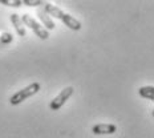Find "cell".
Segmentation results:
<instances>
[{"mask_svg":"<svg viewBox=\"0 0 154 138\" xmlns=\"http://www.w3.org/2000/svg\"><path fill=\"white\" fill-rule=\"evenodd\" d=\"M138 94L143 98H147V100H154V88L153 86H142L140 88Z\"/></svg>","mask_w":154,"mask_h":138,"instance_id":"ba28073f","label":"cell"},{"mask_svg":"<svg viewBox=\"0 0 154 138\" xmlns=\"http://www.w3.org/2000/svg\"><path fill=\"white\" fill-rule=\"evenodd\" d=\"M43 9L47 12V14H49L51 16H54V17L60 19V20H61L68 28H70V29H73V31H80L81 29V23H80L79 20H76V19L72 17L70 15L63 12L60 8L54 7V5L51 4V3L43 2Z\"/></svg>","mask_w":154,"mask_h":138,"instance_id":"6da1fadb","label":"cell"},{"mask_svg":"<svg viewBox=\"0 0 154 138\" xmlns=\"http://www.w3.org/2000/svg\"><path fill=\"white\" fill-rule=\"evenodd\" d=\"M73 92H75V89H73L72 86H66L65 89H63V90L59 93V96H56V97L52 100V102H51V105H49L51 109L54 112L59 110V109L68 101V98L73 94Z\"/></svg>","mask_w":154,"mask_h":138,"instance_id":"277c9868","label":"cell"},{"mask_svg":"<svg viewBox=\"0 0 154 138\" xmlns=\"http://www.w3.org/2000/svg\"><path fill=\"white\" fill-rule=\"evenodd\" d=\"M2 4H5V5H9V7H20L23 4V2H15V0H0Z\"/></svg>","mask_w":154,"mask_h":138,"instance_id":"9c48e42d","label":"cell"},{"mask_svg":"<svg viewBox=\"0 0 154 138\" xmlns=\"http://www.w3.org/2000/svg\"><path fill=\"white\" fill-rule=\"evenodd\" d=\"M38 90H40V84H38V82H33V84L28 85L27 88L21 89V90H19V92H16L15 94L9 98V104H11V105L21 104V102L25 101L27 98H29L33 94H36Z\"/></svg>","mask_w":154,"mask_h":138,"instance_id":"7a4b0ae2","label":"cell"},{"mask_svg":"<svg viewBox=\"0 0 154 138\" xmlns=\"http://www.w3.org/2000/svg\"><path fill=\"white\" fill-rule=\"evenodd\" d=\"M23 4L36 7V5H43V2H40V0H23Z\"/></svg>","mask_w":154,"mask_h":138,"instance_id":"30bf717a","label":"cell"},{"mask_svg":"<svg viewBox=\"0 0 154 138\" xmlns=\"http://www.w3.org/2000/svg\"><path fill=\"white\" fill-rule=\"evenodd\" d=\"M117 130V126L113 124H98L94 125L92 129V133L96 136H104V134H113Z\"/></svg>","mask_w":154,"mask_h":138,"instance_id":"5b68a950","label":"cell"},{"mask_svg":"<svg viewBox=\"0 0 154 138\" xmlns=\"http://www.w3.org/2000/svg\"><path fill=\"white\" fill-rule=\"evenodd\" d=\"M37 16L40 17V20H41V23L44 24V27H47L48 29H54V27H56V25H54L53 20L51 19V16L48 15L43 8L37 9Z\"/></svg>","mask_w":154,"mask_h":138,"instance_id":"8992f818","label":"cell"},{"mask_svg":"<svg viewBox=\"0 0 154 138\" xmlns=\"http://www.w3.org/2000/svg\"><path fill=\"white\" fill-rule=\"evenodd\" d=\"M11 21L14 24L16 32H17L19 36H25V29L23 27V21H21V17L17 14H12L11 15Z\"/></svg>","mask_w":154,"mask_h":138,"instance_id":"52a82bcc","label":"cell"},{"mask_svg":"<svg viewBox=\"0 0 154 138\" xmlns=\"http://www.w3.org/2000/svg\"><path fill=\"white\" fill-rule=\"evenodd\" d=\"M21 21H23V23H24L25 25H27V27H29L33 31L38 37L41 38V40H47V38L49 37V33H48V31L44 29V28L37 23V21H35L32 16L27 15V14L23 15V17H21Z\"/></svg>","mask_w":154,"mask_h":138,"instance_id":"3957f363","label":"cell"}]
</instances>
